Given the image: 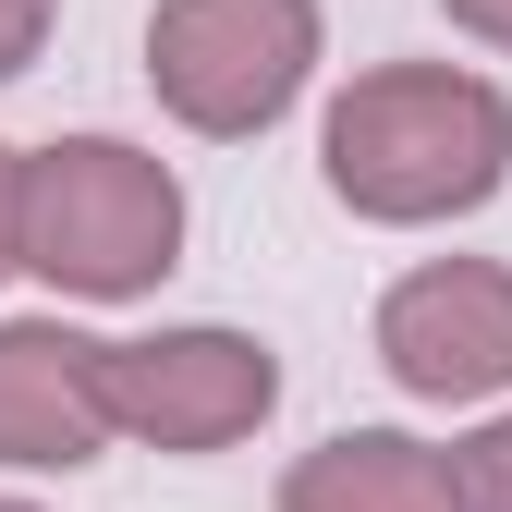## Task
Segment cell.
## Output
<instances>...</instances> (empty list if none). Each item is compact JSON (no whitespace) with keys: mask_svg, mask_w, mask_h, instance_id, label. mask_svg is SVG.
Returning <instances> with one entry per match:
<instances>
[{"mask_svg":"<svg viewBox=\"0 0 512 512\" xmlns=\"http://www.w3.org/2000/svg\"><path fill=\"white\" fill-rule=\"evenodd\" d=\"M317 183L366 232L476 220L512 183V98L464 61H366L317 122Z\"/></svg>","mask_w":512,"mask_h":512,"instance_id":"6da1fadb","label":"cell"},{"mask_svg":"<svg viewBox=\"0 0 512 512\" xmlns=\"http://www.w3.org/2000/svg\"><path fill=\"white\" fill-rule=\"evenodd\" d=\"M25 269L61 305H135L183 269V171L135 135L25 147Z\"/></svg>","mask_w":512,"mask_h":512,"instance_id":"7a4b0ae2","label":"cell"},{"mask_svg":"<svg viewBox=\"0 0 512 512\" xmlns=\"http://www.w3.org/2000/svg\"><path fill=\"white\" fill-rule=\"evenodd\" d=\"M330 13L317 0H159L147 13V98L208 147H244L317 86Z\"/></svg>","mask_w":512,"mask_h":512,"instance_id":"3957f363","label":"cell"},{"mask_svg":"<svg viewBox=\"0 0 512 512\" xmlns=\"http://www.w3.org/2000/svg\"><path fill=\"white\" fill-rule=\"evenodd\" d=\"M269 415H281V354L256 342V330L196 317V330L110 342V427L135 439V452L208 464V452H232V439H256Z\"/></svg>","mask_w":512,"mask_h":512,"instance_id":"277c9868","label":"cell"},{"mask_svg":"<svg viewBox=\"0 0 512 512\" xmlns=\"http://www.w3.org/2000/svg\"><path fill=\"white\" fill-rule=\"evenodd\" d=\"M378 366L403 403H500L512 391V269L427 256L378 293Z\"/></svg>","mask_w":512,"mask_h":512,"instance_id":"5b68a950","label":"cell"},{"mask_svg":"<svg viewBox=\"0 0 512 512\" xmlns=\"http://www.w3.org/2000/svg\"><path fill=\"white\" fill-rule=\"evenodd\" d=\"M110 439V342L74 317H0V476H74Z\"/></svg>","mask_w":512,"mask_h":512,"instance_id":"8992f818","label":"cell"},{"mask_svg":"<svg viewBox=\"0 0 512 512\" xmlns=\"http://www.w3.org/2000/svg\"><path fill=\"white\" fill-rule=\"evenodd\" d=\"M281 512H464V476L415 427H330L317 452H293Z\"/></svg>","mask_w":512,"mask_h":512,"instance_id":"52a82bcc","label":"cell"},{"mask_svg":"<svg viewBox=\"0 0 512 512\" xmlns=\"http://www.w3.org/2000/svg\"><path fill=\"white\" fill-rule=\"evenodd\" d=\"M452 476H464V512H512V403L452 439Z\"/></svg>","mask_w":512,"mask_h":512,"instance_id":"ba28073f","label":"cell"},{"mask_svg":"<svg viewBox=\"0 0 512 512\" xmlns=\"http://www.w3.org/2000/svg\"><path fill=\"white\" fill-rule=\"evenodd\" d=\"M49 25H61V0H0V86H13V74H37Z\"/></svg>","mask_w":512,"mask_h":512,"instance_id":"9c48e42d","label":"cell"},{"mask_svg":"<svg viewBox=\"0 0 512 512\" xmlns=\"http://www.w3.org/2000/svg\"><path fill=\"white\" fill-rule=\"evenodd\" d=\"M25 269V147H0V281Z\"/></svg>","mask_w":512,"mask_h":512,"instance_id":"30bf717a","label":"cell"},{"mask_svg":"<svg viewBox=\"0 0 512 512\" xmlns=\"http://www.w3.org/2000/svg\"><path fill=\"white\" fill-rule=\"evenodd\" d=\"M439 13H452V37H476V49L512 61V0H439Z\"/></svg>","mask_w":512,"mask_h":512,"instance_id":"8fae6325","label":"cell"},{"mask_svg":"<svg viewBox=\"0 0 512 512\" xmlns=\"http://www.w3.org/2000/svg\"><path fill=\"white\" fill-rule=\"evenodd\" d=\"M0 512H37V500H13V488H0Z\"/></svg>","mask_w":512,"mask_h":512,"instance_id":"7c38bea8","label":"cell"}]
</instances>
